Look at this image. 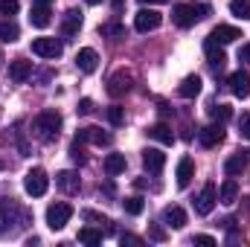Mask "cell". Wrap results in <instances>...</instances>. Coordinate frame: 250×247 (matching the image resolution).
I'll use <instances>...</instances> for the list:
<instances>
[{
	"instance_id": "4fadbf2b",
	"label": "cell",
	"mask_w": 250,
	"mask_h": 247,
	"mask_svg": "<svg viewBox=\"0 0 250 247\" xmlns=\"http://www.w3.org/2000/svg\"><path fill=\"white\" fill-rule=\"evenodd\" d=\"M79 29H82V12H79V9L64 12V18H62V35L70 41L73 35H79Z\"/></svg>"
},
{
	"instance_id": "5b68a950",
	"label": "cell",
	"mask_w": 250,
	"mask_h": 247,
	"mask_svg": "<svg viewBox=\"0 0 250 247\" xmlns=\"http://www.w3.org/2000/svg\"><path fill=\"white\" fill-rule=\"evenodd\" d=\"M32 53L41 59H59L64 53V44L59 38H35L32 41Z\"/></svg>"
},
{
	"instance_id": "f546056e",
	"label": "cell",
	"mask_w": 250,
	"mask_h": 247,
	"mask_svg": "<svg viewBox=\"0 0 250 247\" xmlns=\"http://www.w3.org/2000/svg\"><path fill=\"white\" fill-rule=\"evenodd\" d=\"M209 114H212V120H215L218 125H224V123L233 120V108H230V105H212Z\"/></svg>"
},
{
	"instance_id": "f6af8a7d",
	"label": "cell",
	"mask_w": 250,
	"mask_h": 247,
	"mask_svg": "<svg viewBox=\"0 0 250 247\" xmlns=\"http://www.w3.org/2000/svg\"><path fill=\"white\" fill-rule=\"evenodd\" d=\"M114 9L120 12V9H123V0H114Z\"/></svg>"
},
{
	"instance_id": "44dd1931",
	"label": "cell",
	"mask_w": 250,
	"mask_h": 247,
	"mask_svg": "<svg viewBox=\"0 0 250 247\" xmlns=\"http://www.w3.org/2000/svg\"><path fill=\"white\" fill-rule=\"evenodd\" d=\"M18 212H21V209H18L12 201H6V198L0 201V233H6L9 224H15V215H18Z\"/></svg>"
},
{
	"instance_id": "9c48e42d",
	"label": "cell",
	"mask_w": 250,
	"mask_h": 247,
	"mask_svg": "<svg viewBox=\"0 0 250 247\" xmlns=\"http://www.w3.org/2000/svg\"><path fill=\"white\" fill-rule=\"evenodd\" d=\"M131 82H134V76L128 73V70H117L114 76H111V82H108V93L111 96H125L128 90H131Z\"/></svg>"
},
{
	"instance_id": "ac0fdd59",
	"label": "cell",
	"mask_w": 250,
	"mask_h": 247,
	"mask_svg": "<svg viewBox=\"0 0 250 247\" xmlns=\"http://www.w3.org/2000/svg\"><path fill=\"white\" fill-rule=\"evenodd\" d=\"M163 224L172 227V230H181V227L187 224V212H184L181 206H166V209H163Z\"/></svg>"
},
{
	"instance_id": "74e56055",
	"label": "cell",
	"mask_w": 250,
	"mask_h": 247,
	"mask_svg": "<svg viewBox=\"0 0 250 247\" xmlns=\"http://www.w3.org/2000/svg\"><path fill=\"white\" fill-rule=\"evenodd\" d=\"M148 236H151L154 242H166V230H163L160 224H151V227H148Z\"/></svg>"
},
{
	"instance_id": "7dc6e473",
	"label": "cell",
	"mask_w": 250,
	"mask_h": 247,
	"mask_svg": "<svg viewBox=\"0 0 250 247\" xmlns=\"http://www.w3.org/2000/svg\"><path fill=\"white\" fill-rule=\"evenodd\" d=\"M87 3H90V6H96V3H102V0H87Z\"/></svg>"
},
{
	"instance_id": "3957f363",
	"label": "cell",
	"mask_w": 250,
	"mask_h": 247,
	"mask_svg": "<svg viewBox=\"0 0 250 247\" xmlns=\"http://www.w3.org/2000/svg\"><path fill=\"white\" fill-rule=\"evenodd\" d=\"M23 189H26V195H32V198H41V195H47V189H50V178H47V172L44 169H29L26 172V178H23Z\"/></svg>"
},
{
	"instance_id": "4316f807",
	"label": "cell",
	"mask_w": 250,
	"mask_h": 247,
	"mask_svg": "<svg viewBox=\"0 0 250 247\" xmlns=\"http://www.w3.org/2000/svg\"><path fill=\"white\" fill-rule=\"evenodd\" d=\"M18 38H21V29H18V23L6 18V21L0 23V41H6V44H15Z\"/></svg>"
},
{
	"instance_id": "8d00e7d4",
	"label": "cell",
	"mask_w": 250,
	"mask_h": 247,
	"mask_svg": "<svg viewBox=\"0 0 250 247\" xmlns=\"http://www.w3.org/2000/svg\"><path fill=\"white\" fill-rule=\"evenodd\" d=\"M239 134H242L245 140H250V114H242V117H239Z\"/></svg>"
},
{
	"instance_id": "d6986e66",
	"label": "cell",
	"mask_w": 250,
	"mask_h": 247,
	"mask_svg": "<svg viewBox=\"0 0 250 247\" xmlns=\"http://www.w3.org/2000/svg\"><path fill=\"white\" fill-rule=\"evenodd\" d=\"M218 201H221L224 206H233V204L239 201V184H236L233 178H227V181L221 184V189H218Z\"/></svg>"
},
{
	"instance_id": "6da1fadb",
	"label": "cell",
	"mask_w": 250,
	"mask_h": 247,
	"mask_svg": "<svg viewBox=\"0 0 250 247\" xmlns=\"http://www.w3.org/2000/svg\"><path fill=\"white\" fill-rule=\"evenodd\" d=\"M212 9L207 6V3H198V6H189V3H178L175 9H172V21L181 26V29H189V26H195L198 21H204L207 15H209Z\"/></svg>"
},
{
	"instance_id": "d6a6232c",
	"label": "cell",
	"mask_w": 250,
	"mask_h": 247,
	"mask_svg": "<svg viewBox=\"0 0 250 247\" xmlns=\"http://www.w3.org/2000/svg\"><path fill=\"white\" fill-rule=\"evenodd\" d=\"M18 9H21V3H18V0H0V15L12 18V15H18Z\"/></svg>"
},
{
	"instance_id": "60d3db41",
	"label": "cell",
	"mask_w": 250,
	"mask_h": 247,
	"mask_svg": "<svg viewBox=\"0 0 250 247\" xmlns=\"http://www.w3.org/2000/svg\"><path fill=\"white\" fill-rule=\"evenodd\" d=\"M120 242H123V245H134V247L143 245V239H140V236H134V233H125V236H120Z\"/></svg>"
},
{
	"instance_id": "83f0119b",
	"label": "cell",
	"mask_w": 250,
	"mask_h": 247,
	"mask_svg": "<svg viewBox=\"0 0 250 247\" xmlns=\"http://www.w3.org/2000/svg\"><path fill=\"white\" fill-rule=\"evenodd\" d=\"M105 172L114 178V175H123L125 172V154H108L105 157Z\"/></svg>"
},
{
	"instance_id": "c3c4849f",
	"label": "cell",
	"mask_w": 250,
	"mask_h": 247,
	"mask_svg": "<svg viewBox=\"0 0 250 247\" xmlns=\"http://www.w3.org/2000/svg\"><path fill=\"white\" fill-rule=\"evenodd\" d=\"M248 206H250V198H248Z\"/></svg>"
},
{
	"instance_id": "9a60e30c",
	"label": "cell",
	"mask_w": 250,
	"mask_h": 247,
	"mask_svg": "<svg viewBox=\"0 0 250 247\" xmlns=\"http://www.w3.org/2000/svg\"><path fill=\"white\" fill-rule=\"evenodd\" d=\"M56 186H59L62 192H67V195H76V192L82 189V181H79V175H76V172L64 169V172L56 175Z\"/></svg>"
},
{
	"instance_id": "8fae6325",
	"label": "cell",
	"mask_w": 250,
	"mask_h": 247,
	"mask_svg": "<svg viewBox=\"0 0 250 247\" xmlns=\"http://www.w3.org/2000/svg\"><path fill=\"white\" fill-rule=\"evenodd\" d=\"M143 166H146V172L160 175L163 166H166V154H163L160 148H146V151H143Z\"/></svg>"
},
{
	"instance_id": "d590c367",
	"label": "cell",
	"mask_w": 250,
	"mask_h": 247,
	"mask_svg": "<svg viewBox=\"0 0 250 247\" xmlns=\"http://www.w3.org/2000/svg\"><path fill=\"white\" fill-rule=\"evenodd\" d=\"M70 157H73L79 166H84V163H87V157H84V151H82V145H79V143H73V148H70Z\"/></svg>"
},
{
	"instance_id": "e0dca14e",
	"label": "cell",
	"mask_w": 250,
	"mask_h": 247,
	"mask_svg": "<svg viewBox=\"0 0 250 247\" xmlns=\"http://www.w3.org/2000/svg\"><path fill=\"white\" fill-rule=\"evenodd\" d=\"M209 38L218 41V44H233L236 38H242V32H239L236 26H230V23H218V26L209 32Z\"/></svg>"
},
{
	"instance_id": "277c9868",
	"label": "cell",
	"mask_w": 250,
	"mask_h": 247,
	"mask_svg": "<svg viewBox=\"0 0 250 247\" xmlns=\"http://www.w3.org/2000/svg\"><path fill=\"white\" fill-rule=\"evenodd\" d=\"M73 218V206L70 204H50L47 206V227L50 230H64L67 227V221Z\"/></svg>"
},
{
	"instance_id": "8992f818",
	"label": "cell",
	"mask_w": 250,
	"mask_h": 247,
	"mask_svg": "<svg viewBox=\"0 0 250 247\" xmlns=\"http://www.w3.org/2000/svg\"><path fill=\"white\" fill-rule=\"evenodd\" d=\"M215 204H218V189H215V184H207L201 189V195L195 198V212L198 215H209L215 209Z\"/></svg>"
},
{
	"instance_id": "5bb4252c",
	"label": "cell",
	"mask_w": 250,
	"mask_h": 247,
	"mask_svg": "<svg viewBox=\"0 0 250 247\" xmlns=\"http://www.w3.org/2000/svg\"><path fill=\"white\" fill-rule=\"evenodd\" d=\"M76 143H96V145H108V143H111V134H105L102 128H79Z\"/></svg>"
},
{
	"instance_id": "f35d334b",
	"label": "cell",
	"mask_w": 250,
	"mask_h": 247,
	"mask_svg": "<svg viewBox=\"0 0 250 247\" xmlns=\"http://www.w3.org/2000/svg\"><path fill=\"white\" fill-rule=\"evenodd\" d=\"M82 215H84V218H87V221H96V224H111V221H108V218H105V215H99V212H93V209H84V212H82Z\"/></svg>"
},
{
	"instance_id": "7a4b0ae2",
	"label": "cell",
	"mask_w": 250,
	"mask_h": 247,
	"mask_svg": "<svg viewBox=\"0 0 250 247\" xmlns=\"http://www.w3.org/2000/svg\"><path fill=\"white\" fill-rule=\"evenodd\" d=\"M32 131H35L38 140L50 143V140H56L59 131H62V117H59L56 111H41V114L35 117V123H32Z\"/></svg>"
},
{
	"instance_id": "cb8c5ba5",
	"label": "cell",
	"mask_w": 250,
	"mask_h": 247,
	"mask_svg": "<svg viewBox=\"0 0 250 247\" xmlns=\"http://www.w3.org/2000/svg\"><path fill=\"white\" fill-rule=\"evenodd\" d=\"M178 93H181L184 99H195V96L201 93V76H187V79L178 84Z\"/></svg>"
},
{
	"instance_id": "bcb514c9",
	"label": "cell",
	"mask_w": 250,
	"mask_h": 247,
	"mask_svg": "<svg viewBox=\"0 0 250 247\" xmlns=\"http://www.w3.org/2000/svg\"><path fill=\"white\" fill-rule=\"evenodd\" d=\"M35 3H38V6H50L53 0H35Z\"/></svg>"
},
{
	"instance_id": "b9f144b4",
	"label": "cell",
	"mask_w": 250,
	"mask_h": 247,
	"mask_svg": "<svg viewBox=\"0 0 250 247\" xmlns=\"http://www.w3.org/2000/svg\"><path fill=\"white\" fill-rule=\"evenodd\" d=\"M192 245H204V247H212V245H215V239H212V236H195V239H192Z\"/></svg>"
},
{
	"instance_id": "e575fe53",
	"label": "cell",
	"mask_w": 250,
	"mask_h": 247,
	"mask_svg": "<svg viewBox=\"0 0 250 247\" xmlns=\"http://www.w3.org/2000/svg\"><path fill=\"white\" fill-rule=\"evenodd\" d=\"M99 32H102V35H114V38H123L125 35V29L120 26V23H108V26H102Z\"/></svg>"
},
{
	"instance_id": "7c38bea8",
	"label": "cell",
	"mask_w": 250,
	"mask_h": 247,
	"mask_svg": "<svg viewBox=\"0 0 250 247\" xmlns=\"http://www.w3.org/2000/svg\"><path fill=\"white\" fill-rule=\"evenodd\" d=\"M204 53H207V59H209V67H212V70H221V67L227 64V56H224L221 44L212 41L209 35H207V41H204Z\"/></svg>"
},
{
	"instance_id": "7bdbcfd3",
	"label": "cell",
	"mask_w": 250,
	"mask_h": 247,
	"mask_svg": "<svg viewBox=\"0 0 250 247\" xmlns=\"http://www.w3.org/2000/svg\"><path fill=\"white\" fill-rule=\"evenodd\" d=\"M239 62L250 64V44H245V47H242V50H239Z\"/></svg>"
},
{
	"instance_id": "1f68e13d",
	"label": "cell",
	"mask_w": 250,
	"mask_h": 247,
	"mask_svg": "<svg viewBox=\"0 0 250 247\" xmlns=\"http://www.w3.org/2000/svg\"><path fill=\"white\" fill-rule=\"evenodd\" d=\"M230 12L236 18H250V0H230Z\"/></svg>"
},
{
	"instance_id": "52a82bcc",
	"label": "cell",
	"mask_w": 250,
	"mask_h": 247,
	"mask_svg": "<svg viewBox=\"0 0 250 247\" xmlns=\"http://www.w3.org/2000/svg\"><path fill=\"white\" fill-rule=\"evenodd\" d=\"M160 23H163V15H160L157 9H140L137 18H134V29H137V32H151V29H157Z\"/></svg>"
},
{
	"instance_id": "836d02e7",
	"label": "cell",
	"mask_w": 250,
	"mask_h": 247,
	"mask_svg": "<svg viewBox=\"0 0 250 247\" xmlns=\"http://www.w3.org/2000/svg\"><path fill=\"white\" fill-rule=\"evenodd\" d=\"M108 123H111V125H123L125 123V111L120 108V105L108 108Z\"/></svg>"
},
{
	"instance_id": "7402d4cb",
	"label": "cell",
	"mask_w": 250,
	"mask_h": 247,
	"mask_svg": "<svg viewBox=\"0 0 250 247\" xmlns=\"http://www.w3.org/2000/svg\"><path fill=\"white\" fill-rule=\"evenodd\" d=\"M192 178H195V163H192V157H184L178 163V189H187Z\"/></svg>"
},
{
	"instance_id": "ffe728a7",
	"label": "cell",
	"mask_w": 250,
	"mask_h": 247,
	"mask_svg": "<svg viewBox=\"0 0 250 247\" xmlns=\"http://www.w3.org/2000/svg\"><path fill=\"white\" fill-rule=\"evenodd\" d=\"M9 76H12V82H26V79L32 76V62L15 59V62L9 64Z\"/></svg>"
},
{
	"instance_id": "ee69618b",
	"label": "cell",
	"mask_w": 250,
	"mask_h": 247,
	"mask_svg": "<svg viewBox=\"0 0 250 247\" xmlns=\"http://www.w3.org/2000/svg\"><path fill=\"white\" fill-rule=\"evenodd\" d=\"M140 3H148V6H154V3H169V0H140Z\"/></svg>"
},
{
	"instance_id": "f1b7e54d",
	"label": "cell",
	"mask_w": 250,
	"mask_h": 247,
	"mask_svg": "<svg viewBox=\"0 0 250 247\" xmlns=\"http://www.w3.org/2000/svg\"><path fill=\"white\" fill-rule=\"evenodd\" d=\"M79 242L87 247H96L102 245V230H93V227H82L79 230Z\"/></svg>"
},
{
	"instance_id": "603a6c76",
	"label": "cell",
	"mask_w": 250,
	"mask_h": 247,
	"mask_svg": "<svg viewBox=\"0 0 250 247\" xmlns=\"http://www.w3.org/2000/svg\"><path fill=\"white\" fill-rule=\"evenodd\" d=\"M248 169V154L245 151H239V154H233V157H227V163H224V172L230 175V178H236V175H242Z\"/></svg>"
},
{
	"instance_id": "ba28073f",
	"label": "cell",
	"mask_w": 250,
	"mask_h": 247,
	"mask_svg": "<svg viewBox=\"0 0 250 247\" xmlns=\"http://www.w3.org/2000/svg\"><path fill=\"white\" fill-rule=\"evenodd\" d=\"M227 84H230V93H233L236 99H248L250 96V73L248 70H236V73H230Z\"/></svg>"
},
{
	"instance_id": "484cf974",
	"label": "cell",
	"mask_w": 250,
	"mask_h": 247,
	"mask_svg": "<svg viewBox=\"0 0 250 247\" xmlns=\"http://www.w3.org/2000/svg\"><path fill=\"white\" fill-rule=\"evenodd\" d=\"M29 23H32V26H38V29L50 26V9L35 3V6H32V12H29Z\"/></svg>"
},
{
	"instance_id": "ab89813d",
	"label": "cell",
	"mask_w": 250,
	"mask_h": 247,
	"mask_svg": "<svg viewBox=\"0 0 250 247\" xmlns=\"http://www.w3.org/2000/svg\"><path fill=\"white\" fill-rule=\"evenodd\" d=\"M76 114H82V117L93 114V102H90V99H82V102H79V108H76Z\"/></svg>"
},
{
	"instance_id": "30bf717a",
	"label": "cell",
	"mask_w": 250,
	"mask_h": 247,
	"mask_svg": "<svg viewBox=\"0 0 250 247\" xmlns=\"http://www.w3.org/2000/svg\"><path fill=\"white\" fill-rule=\"evenodd\" d=\"M198 140H201V145L204 148H215V145H221L224 143V128L215 123V125H207V128H201L198 131Z\"/></svg>"
},
{
	"instance_id": "4dcf8cb0",
	"label": "cell",
	"mask_w": 250,
	"mask_h": 247,
	"mask_svg": "<svg viewBox=\"0 0 250 247\" xmlns=\"http://www.w3.org/2000/svg\"><path fill=\"white\" fill-rule=\"evenodd\" d=\"M123 209L128 212V215H140V212L146 209V201H143V198H137V195H134V198H125Z\"/></svg>"
},
{
	"instance_id": "d4e9b609",
	"label": "cell",
	"mask_w": 250,
	"mask_h": 247,
	"mask_svg": "<svg viewBox=\"0 0 250 247\" xmlns=\"http://www.w3.org/2000/svg\"><path fill=\"white\" fill-rule=\"evenodd\" d=\"M148 137L157 140V143H163V145H172V143H175V134H172V128H169L166 123L151 125V128H148Z\"/></svg>"
},
{
	"instance_id": "2e32d148",
	"label": "cell",
	"mask_w": 250,
	"mask_h": 247,
	"mask_svg": "<svg viewBox=\"0 0 250 247\" xmlns=\"http://www.w3.org/2000/svg\"><path fill=\"white\" fill-rule=\"evenodd\" d=\"M76 67H79L82 73H93V70L99 67V56H96V50H90V47L79 50V53H76Z\"/></svg>"
}]
</instances>
